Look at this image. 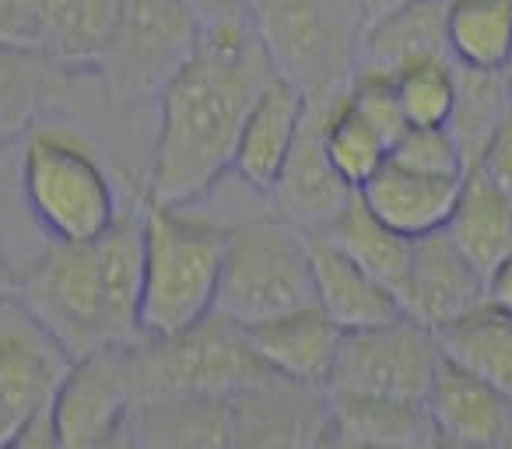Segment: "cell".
I'll return each mask as SVG.
<instances>
[{
    "instance_id": "cell-23",
    "label": "cell",
    "mask_w": 512,
    "mask_h": 449,
    "mask_svg": "<svg viewBox=\"0 0 512 449\" xmlns=\"http://www.w3.org/2000/svg\"><path fill=\"white\" fill-rule=\"evenodd\" d=\"M127 0H39V50L71 74L95 78Z\"/></svg>"
},
{
    "instance_id": "cell-45",
    "label": "cell",
    "mask_w": 512,
    "mask_h": 449,
    "mask_svg": "<svg viewBox=\"0 0 512 449\" xmlns=\"http://www.w3.org/2000/svg\"><path fill=\"white\" fill-rule=\"evenodd\" d=\"M327 449H334V442H330V446H327Z\"/></svg>"
},
{
    "instance_id": "cell-31",
    "label": "cell",
    "mask_w": 512,
    "mask_h": 449,
    "mask_svg": "<svg viewBox=\"0 0 512 449\" xmlns=\"http://www.w3.org/2000/svg\"><path fill=\"white\" fill-rule=\"evenodd\" d=\"M407 127H446L456 106V64L449 57H421L393 71Z\"/></svg>"
},
{
    "instance_id": "cell-36",
    "label": "cell",
    "mask_w": 512,
    "mask_h": 449,
    "mask_svg": "<svg viewBox=\"0 0 512 449\" xmlns=\"http://www.w3.org/2000/svg\"><path fill=\"white\" fill-rule=\"evenodd\" d=\"M200 25L232 22V18H249V0H183Z\"/></svg>"
},
{
    "instance_id": "cell-28",
    "label": "cell",
    "mask_w": 512,
    "mask_h": 449,
    "mask_svg": "<svg viewBox=\"0 0 512 449\" xmlns=\"http://www.w3.org/2000/svg\"><path fill=\"white\" fill-rule=\"evenodd\" d=\"M334 246H341L355 264H362L372 278H379L386 288H393L400 299V285L407 278V264H411V243L414 239L400 236L386 225L383 218L369 211L362 193L351 197V204L330 221V229L323 232Z\"/></svg>"
},
{
    "instance_id": "cell-22",
    "label": "cell",
    "mask_w": 512,
    "mask_h": 449,
    "mask_svg": "<svg viewBox=\"0 0 512 449\" xmlns=\"http://www.w3.org/2000/svg\"><path fill=\"white\" fill-rule=\"evenodd\" d=\"M334 439L372 449H435L439 428L425 400L372 397V393H330Z\"/></svg>"
},
{
    "instance_id": "cell-1",
    "label": "cell",
    "mask_w": 512,
    "mask_h": 449,
    "mask_svg": "<svg viewBox=\"0 0 512 449\" xmlns=\"http://www.w3.org/2000/svg\"><path fill=\"white\" fill-rule=\"evenodd\" d=\"M274 74L249 18L204 25L193 57L155 102L144 204L190 207L232 176L246 113Z\"/></svg>"
},
{
    "instance_id": "cell-46",
    "label": "cell",
    "mask_w": 512,
    "mask_h": 449,
    "mask_svg": "<svg viewBox=\"0 0 512 449\" xmlns=\"http://www.w3.org/2000/svg\"><path fill=\"white\" fill-rule=\"evenodd\" d=\"M439 4H446V0H439Z\"/></svg>"
},
{
    "instance_id": "cell-12",
    "label": "cell",
    "mask_w": 512,
    "mask_h": 449,
    "mask_svg": "<svg viewBox=\"0 0 512 449\" xmlns=\"http://www.w3.org/2000/svg\"><path fill=\"white\" fill-rule=\"evenodd\" d=\"M137 404L134 365H130V344L92 351L74 358L71 372L60 383L46 421L60 449H88L120 428Z\"/></svg>"
},
{
    "instance_id": "cell-3",
    "label": "cell",
    "mask_w": 512,
    "mask_h": 449,
    "mask_svg": "<svg viewBox=\"0 0 512 449\" xmlns=\"http://www.w3.org/2000/svg\"><path fill=\"white\" fill-rule=\"evenodd\" d=\"M18 183L32 221L50 243H95L123 214L95 144L53 116L18 141Z\"/></svg>"
},
{
    "instance_id": "cell-25",
    "label": "cell",
    "mask_w": 512,
    "mask_h": 449,
    "mask_svg": "<svg viewBox=\"0 0 512 449\" xmlns=\"http://www.w3.org/2000/svg\"><path fill=\"white\" fill-rule=\"evenodd\" d=\"M446 236L488 281V274L512 253V200L481 172L467 169L456 207L446 221Z\"/></svg>"
},
{
    "instance_id": "cell-15",
    "label": "cell",
    "mask_w": 512,
    "mask_h": 449,
    "mask_svg": "<svg viewBox=\"0 0 512 449\" xmlns=\"http://www.w3.org/2000/svg\"><path fill=\"white\" fill-rule=\"evenodd\" d=\"M355 186L334 169V162L327 158L320 137V116L309 109L302 134L295 141L292 155H288L285 169H281L278 183L271 190V207L281 221L302 229L306 236L313 232H327L330 221L351 204Z\"/></svg>"
},
{
    "instance_id": "cell-20",
    "label": "cell",
    "mask_w": 512,
    "mask_h": 449,
    "mask_svg": "<svg viewBox=\"0 0 512 449\" xmlns=\"http://www.w3.org/2000/svg\"><path fill=\"white\" fill-rule=\"evenodd\" d=\"M141 449H228L232 407L225 397L200 393H151L130 411Z\"/></svg>"
},
{
    "instance_id": "cell-21",
    "label": "cell",
    "mask_w": 512,
    "mask_h": 449,
    "mask_svg": "<svg viewBox=\"0 0 512 449\" xmlns=\"http://www.w3.org/2000/svg\"><path fill=\"white\" fill-rule=\"evenodd\" d=\"M460 183L463 179L421 176V172H411L386 158L383 169L358 193L369 204V211L383 218L393 232L407 239H421L446 229L456 197H460Z\"/></svg>"
},
{
    "instance_id": "cell-14",
    "label": "cell",
    "mask_w": 512,
    "mask_h": 449,
    "mask_svg": "<svg viewBox=\"0 0 512 449\" xmlns=\"http://www.w3.org/2000/svg\"><path fill=\"white\" fill-rule=\"evenodd\" d=\"M306 113H309L306 95L292 81L281 78V74H274L264 92L256 95L232 155V176L246 190L260 193V197H271L274 183H278L281 169H285L288 155H292L295 141L302 134Z\"/></svg>"
},
{
    "instance_id": "cell-19",
    "label": "cell",
    "mask_w": 512,
    "mask_h": 449,
    "mask_svg": "<svg viewBox=\"0 0 512 449\" xmlns=\"http://www.w3.org/2000/svg\"><path fill=\"white\" fill-rule=\"evenodd\" d=\"M309 250H313L316 306L341 330L379 327V323H390L397 316H404L397 292L386 288L379 278H372L362 264H355L323 232L309 236Z\"/></svg>"
},
{
    "instance_id": "cell-38",
    "label": "cell",
    "mask_w": 512,
    "mask_h": 449,
    "mask_svg": "<svg viewBox=\"0 0 512 449\" xmlns=\"http://www.w3.org/2000/svg\"><path fill=\"white\" fill-rule=\"evenodd\" d=\"M88 449H141V446H137L134 425H130V418H127L120 428H113L109 435H102V439H99V442H92Z\"/></svg>"
},
{
    "instance_id": "cell-4",
    "label": "cell",
    "mask_w": 512,
    "mask_h": 449,
    "mask_svg": "<svg viewBox=\"0 0 512 449\" xmlns=\"http://www.w3.org/2000/svg\"><path fill=\"white\" fill-rule=\"evenodd\" d=\"M249 22L274 71L327 109L358 71L365 11L358 0H249Z\"/></svg>"
},
{
    "instance_id": "cell-18",
    "label": "cell",
    "mask_w": 512,
    "mask_h": 449,
    "mask_svg": "<svg viewBox=\"0 0 512 449\" xmlns=\"http://www.w3.org/2000/svg\"><path fill=\"white\" fill-rule=\"evenodd\" d=\"M246 330L256 355L264 358V365L274 376L295 379V383H313V386L330 383L344 330L316 302L313 306L292 309V313H281L274 320L253 323Z\"/></svg>"
},
{
    "instance_id": "cell-17",
    "label": "cell",
    "mask_w": 512,
    "mask_h": 449,
    "mask_svg": "<svg viewBox=\"0 0 512 449\" xmlns=\"http://www.w3.org/2000/svg\"><path fill=\"white\" fill-rule=\"evenodd\" d=\"M78 78L85 74H71L39 46H0V144L22 141L50 120Z\"/></svg>"
},
{
    "instance_id": "cell-44",
    "label": "cell",
    "mask_w": 512,
    "mask_h": 449,
    "mask_svg": "<svg viewBox=\"0 0 512 449\" xmlns=\"http://www.w3.org/2000/svg\"><path fill=\"white\" fill-rule=\"evenodd\" d=\"M502 74H505V88H509V106H512V64H509V67H505V71H502Z\"/></svg>"
},
{
    "instance_id": "cell-26",
    "label": "cell",
    "mask_w": 512,
    "mask_h": 449,
    "mask_svg": "<svg viewBox=\"0 0 512 449\" xmlns=\"http://www.w3.org/2000/svg\"><path fill=\"white\" fill-rule=\"evenodd\" d=\"M442 358L460 369L474 372L477 379L498 386L512 397V316L495 309L488 299L460 320L435 330Z\"/></svg>"
},
{
    "instance_id": "cell-24",
    "label": "cell",
    "mask_w": 512,
    "mask_h": 449,
    "mask_svg": "<svg viewBox=\"0 0 512 449\" xmlns=\"http://www.w3.org/2000/svg\"><path fill=\"white\" fill-rule=\"evenodd\" d=\"M421 57H449L446 4H439V0H404L390 15L365 25L358 67L393 74Z\"/></svg>"
},
{
    "instance_id": "cell-10",
    "label": "cell",
    "mask_w": 512,
    "mask_h": 449,
    "mask_svg": "<svg viewBox=\"0 0 512 449\" xmlns=\"http://www.w3.org/2000/svg\"><path fill=\"white\" fill-rule=\"evenodd\" d=\"M74 355L32 313L22 292L0 295V418L18 428L50 411Z\"/></svg>"
},
{
    "instance_id": "cell-9",
    "label": "cell",
    "mask_w": 512,
    "mask_h": 449,
    "mask_svg": "<svg viewBox=\"0 0 512 449\" xmlns=\"http://www.w3.org/2000/svg\"><path fill=\"white\" fill-rule=\"evenodd\" d=\"M442 348L432 327L397 316L365 330H344L330 372V393H372V397L425 400Z\"/></svg>"
},
{
    "instance_id": "cell-42",
    "label": "cell",
    "mask_w": 512,
    "mask_h": 449,
    "mask_svg": "<svg viewBox=\"0 0 512 449\" xmlns=\"http://www.w3.org/2000/svg\"><path fill=\"white\" fill-rule=\"evenodd\" d=\"M435 449H481V446H463V442H449V439H439Z\"/></svg>"
},
{
    "instance_id": "cell-27",
    "label": "cell",
    "mask_w": 512,
    "mask_h": 449,
    "mask_svg": "<svg viewBox=\"0 0 512 449\" xmlns=\"http://www.w3.org/2000/svg\"><path fill=\"white\" fill-rule=\"evenodd\" d=\"M449 60L470 71L512 64V0H446Z\"/></svg>"
},
{
    "instance_id": "cell-29",
    "label": "cell",
    "mask_w": 512,
    "mask_h": 449,
    "mask_svg": "<svg viewBox=\"0 0 512 449\" xmlns=\"http://www.w3.org/2000/svg\"><path fill=\"white\" fill-rule=\"evenodd\" d=\"M509 113L512 106H509V88H505L502 71L456 67V106L446 127L456 137V144H460L463 158H467V169L474 165V158L481 155L488 137L502 127Z\"/></svg>"
},
{
    "instance_id": "cell-7",
    "label": "cell",
    "mask_w": 512,
    "mask_h": 449,
    "mask_svg": "<svg viewBox=\"0 0 512 449\" xmlns=\"http://www.w3.org/2000/svg\"><path fill=\"white\" fill-rule=\"evenodd\" d=\"M204 25L183 0H127L95 81L109 106L158 102L197 50Z\"/></svg>"
},
{
    "instance_id": "cell-8",
    "label": "cell",
    "mask_w": 512,
    "mask_h": 449,
    "mask_svg": "<svg viewBox=\"0 0 512 449\" xmlns=\"http://www.w3.org/2000/svg\"><path fill=\"white\" fill-rule=\"evenodd\" d=\"M18 292L74 358L116 344L95 243H46L22 271Z\"/></svg>"
},
{
    "instance_id": "cell-5",
    "label": "cell",
    "mask_w": 512,
    "mask_h": 449,
    "mask_svg": "<svg viewBox=\"0 0 512 449\" xmlns=\"http://www.w3.org/2000/svg\"><path fill=\"white\" fill-rule=\"evenodd\" d=\"M313 302V250L306 232L278 214L232 225L214 313L253 327Z\"/></svg>"
},
{
    "instance_id": "cell-40",
    "label": "cell",
    "mask_w": 512,
    "mask_h": 449,
    "mask_svg": "<svg viewBox=\"0 0 512 449\" xmlns=\"http://www.w3.org/2000/svg\"><path fill=\"white\" fill-rule=\"evenodd\" d=\"M358 4H362V11H365V25H369V22H376V18L390 15L393 8H400L404 0H358Z\"/></svg>"
},
{
    "instance_id": "cell-16",
    "label": "cell",
    "mask_w": 512,
    "mask_h": 449,
    "mask_svg": "<svg viewBox=\"0 0 512 449\" xmlns=\"http://www.w3.org/2000/svg\"><path fill=\"white\" fill-rule=\"evenodd\" d=\"M439 439L481 449H512V397L442 358L425 397Z\"/></svg>"
},
{
    "instance_id": "cell-41",
    "label": "cell",
    "mask_w": 512,
    "mask_h": 449,
    "mask_svg": "<svg viewBox=\"0 0 512 449\" xmlns=\"http://www.w3.org/2000/svg\"><path fill=\"white\" fill-rule=\"evenodd\" d=\"M18 435H22V428H18L15 421L0 418V449H11V446H15Z\"/></svg>"
},
{
    "instance_id": "cell-30",
    "label": "cell",
    "mask_w": 512,
    "mask_h": 449,
    "mask_svg": "<svg viewBox=\"0 0 512 449\" xmlns=\"http://www.w3.org/2000/svg\"><path fill=\"white\" fill-rule=\"evenodd\" d=\"M313 113L320 116V137L323 148H327V158L355 190H362L386 165L390 144L348 106L344 95L337 102H330L327 109H313Z\"/></svg>"
},
{
    "instance_id": "cell-33",
    "label": "cell",
    "mask_w": 512,
    "mask_h": 449,
    "mask_svg": "<svg viewBox=\"0 0 512 449\" xmlns=\"http://www.w3.org/2000/svg\"><path fill=\"white\" fill-rule=\"evenodd\" d=\"M390 162L421 172V176H467V158H463L456 137L449 134V127H407L390 148Z\"/></svg>"
},
{
    "instance_id": "cell-35",
    "label": "cell",
    "mask_w": 512,
    "mask_h": 449,
    "mask_svg": "<svg viewBox=\"0 0 512 449\" xmlns=\"http://www.w3.org/2000/svg\"><path fill=\"white\" fill-rule=\"evenodd\" d=\"M0 46H39V0H0Z\"/></svg>"
},
{
    "instance_id": "cell-37",
    "label": "cell",
    "mask_w": 512,
    "mask_h": 449,
    "mask_svg": "<svg viewBox=\"0 0 512 449\" xmlns=\"http://www.w3.org/2000/svg\"><path fill=\"white\" fill-rule=\"evenodd\" d=\"M484 299L495 309L512 316V253L488 274V292H484Z\"/></svg>"
},
{
    "instance_id": "cell-39",
    "label": "cell",
    "mask_w": 512,
    "mask_h": 449,
    "mask_svg": "<svg viewBox=\"0 0 512 449\" xmlns=\"http://www.w3.org/2000/svg\"><path fill=\"white\" fill-rule=\"evenodd\" d=\"M4 292H18V267L11 260L8 246H4V239H0V295Z\"/></svg>"
},
{
    "instance_id": "cell-2",
    "label": "cell",
    "mask_w": 512,
    "mask_h": 449,
    "mask_svg": "<svg viewBox=\"0 0 512 449\" xmlns=\"http://www.w3.org/2000/svg\"><path fill=\"white\" fill-rule=\"evenodd\" d=\"M232 225L190 207L144 204L141 337H172L218 309Z\"/></svg>"
},
{
    "instance_id": "cell-32",
    "label": "cell",
    "mask_w": 512,
    "mask_h": 449,
    "mask_svg": "<svg viewBox=\"0 0 512 449\" xmlns=\"http://www.w3.org/2000/svg\"><path fill=\"white\" fill-rule=\"evenodd\" d=\"M344 99L348 106L383 137L386 144H397L400 134L407 130V116L400 106L397 85H393V74L386 71H372V67H358L351 85L344 88Z\"/></svg>"
},
{
    "instance_id": "cell-11",
    "label": "cell",
    "mask_w": 512,
    "mask_h": 449,
    "mask_svg": "<svg viewBox=\"0 0 512 449\" xmlns=\"http://www.w3.org/2000/svg\"><path fill=\"white\" fill-rule=\"evenodd\" d=\"M228 449H327L334 442V404L327 386L267 376L228 400Z\"/></svg>"
},
{
    "instance_id": "cell-13",
    "label": "cell",
    "mask_w": 512,
    "mask_h": 449,
    "mask_svg": "<svg viewBox=\"0 0 512 449\" xmlns=\"http://www.w3.org/2000/svg\"><path fill=\"white\" fill-rule=\"evenodd\" d=\"M484 292H488L484 274L456 250L446 229L411 243V264H407V278L400 285L404 316L442 330L446 323L481 306Z\"/></svg>"
},
{
    "instance_id": "cell-34",
    "label": "cell",
    "mask_w": 512,
    "mask_h": 449,
    "mask_svg": "<svg viewBox=\"0 0 512 449\" xmlns=\"http://www.w3.org/2000/svg\"><path fill=\"white\" fill-rule=\"evenodd\" d=\"M474 172H481L495 190H502L512 200V113L505 116V123L488 137V144L481 148V155L470 165Z\"/></svg>"
},
{
    "instance_id": "cell-6",
    "label": "cell",
    "mask_w": 512,
    "mask_h": 449,
    "mask_svg": "<svg viewBox=\"0 0 512 449\" xmlns=\"http://www.w3.org/2000/svg\"><path fill=\"white\" fill-rule=\"evenodd\" d=\"M130 365L137 400L151 393H200L232 400L235 393L271 376L249 341V330L221 313H211L183 334L141 337L130 344Z\"/></svg>"
},
{
    "instance_id": "cell-43",
    "label": "cell",
    "mask_w": 512,
    "mask_h": 449,
    "mask_svg": "<svg viewBox=\"0 0 512 449\" xmlns=\"http://www.w3.org/2000/svg\"><path fill=\"white\" fill-rule=\"evenodd\" d=\"M334 449H372V446H358V442H341V439H334Z\"/></svg>"
}]
</instances>
